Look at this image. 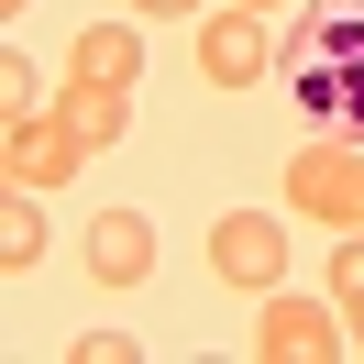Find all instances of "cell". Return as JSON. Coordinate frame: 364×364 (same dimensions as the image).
<instances>
[{"label":"cell","instance_id":"cell-1","mask_svg":"<svg viewBox=\"0 0 364 364\" xmlns=\"http://www.w3.org/2000/svg\"><path fill=\"white\" fill-rule=\"evenodd\" d=\"M287 210L320 232H364V144L353 133H309L287 155Z\"/></svg>","mask_w":364,"mask_h":364},{"label":"cell","instance_id":"cell-2","mask_svg":"<svg viewBox=\"0 0 364 364\" xmlns=\"http://www.w3.org/2000/svg\"><path fill=\"white\" fill-rule=\"evenodd\" d=\"M210 276H221V287H287V221H276V210H221V221H210Z\"/></svg>","mask_w":364,"mask_h":364},{"label":"cell","instance_id":"cell-3","mask_svg":"<svg viewBox=\"0 0 364 364\" xmlns=\"http://www.w3.org/2000/svg\"><path fill=\"white\" fill-rule=\"evenodd\" d=\"M254 353H265V364H331V353H353V331H342L320 298L265 287V309H254Z\"/></svg>","mask_w":364,"mask_h":364},{"label":"cell","instance_id":"cell-4","mask_svg":"<svg viewBox=\"0 0 364 364\" xmlns=\"http://www.w3.org/2000/svg\"><path fill=\"white\" fill-rule=\"evenodd\" d=\"M77 122L67 111H11V133H0V166H11V188H67L77 177Z\"/></svg>","mask_w":364,"mask_h":364},{"label":"cell","instance_id":"cell-5","mask_svg":"<svg viewBox=\"0 0 364 364\" xmlns=\"http://www.w3.org/2000/svg\"><path fill=\"white\" fill-rule=\"evenodd\" d=\"M199 77L210 89H254V77H276V45H265V11H210L199 23Z\"/></svg>","mask_w":364,"mask_h":364},{"label":"cell","instance_id":"cell-6","mask_svg":"<svg viewBox=\"0 0 364 364\" xmlns=\"http://www.w3.org/2000/svg\"><path fill=\"white\" fill-rule=\"evenodd\" d=\"M89 265H100V287H144L155 276V221L144 210H100L89 221Z\"/></svg>","mask_w":364,"mask_h":364},{"label":"cell","instance_id":"cell-7","mask_svg":"<svg viewBox=\"0 0 364 364\" xmlns=\"http://www.w3.org/2000/svg\"><path fill=\"white\" fill-rule=\"evenodd\" d=\"M55 111L77 122V144H89V155L133 133V89H111V77H67V100H55Z\"/></svg>","mask_w":364,"mask_h":364},{"label":"cell","instance_id":"cell-8","mask_svg":"<svg viewBox=\"0 0 364 364\" xmlns=\"http://www.w3.org/2000/svg\"><path fill=\"white\" fill-rule=\"evenodd\" d=\"M67 67H77V77H111V89H133V77H144V33H133V23H89Z\"/></svg>","mask_w":364,"mask_h":364},{"label":"cell","instance_id":"cell-9","mask_svg":"<svg viewBox=\"0 0 364 364\" xmlns=\"http://www.w3.org/2000/svg\"><path fill=\"white\" fill-rule=\"evenodd\" d=\"M0 265H11V276L45 265V210H33V188H11V199H0Z\"/></svg>","mask_w":364,"mask_h":364},{"label":"cell","instance_id":"cell-10","mask_svg":"<svg viewBox=\"0 0 364 364\" xmlns=\"http://www.w3.org/2000/svg\"><path fill=\"white\" fill-rule=\"evenodd\" d=\"M67 353H77V364H133L144 342H122V331H89V342H67Z\"/></svg>","mask_w":364,"mask_h":364},{"label":"cell","instance_id":"cell-11","mask_svg":"<svg viewBox=\"0 0 364 364\" xmlns=\"http://www.w3.org/2000/svg\"><path fill=\"white\" fill-rule=\"evenodd\" d=\"M133 11H144V23H177V11L199 23V0H133Z\"/></svg>","mask_w":364,"mask_h":364},{"label":"cell","instance_id":"cell-12","mask_svg":"<svg viewBox=\"0 0 364 364\" xmlns=\"http://www.w3.org/2000/svg\"><path fill=\"white\" fill-rule=\"evenodd\" d=\"M342 331H353V353H364V287H353V298H342Z\"/></svg>","mask_w":364,"mask_h":364},{"label":"cell","instance_id":"cell-13","mask_svg":"<svg viewBox=\"0 0 364 364\" xmlns=\"http://www.w3.org/2000/svg\"><path fill=\"white\" fill-rule=\"evenodd\" d=\"M232 11H298V0H232Z\"/></svg>","mask_w":364,"mask_h":364},{"label":"cell","instance_id":"cell-14","mask_svg":"<svg viewBox=\"0 0 364 364\" xmlns=\"http://www.w3.org/2000/svg\"><path fill=\"white\" fill-rule=\"evenodd\" d=\"M0 11H11V23H23V0H0Z\"/></svg>","mask_w":364,"mask_h":364}]
</instances>
